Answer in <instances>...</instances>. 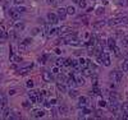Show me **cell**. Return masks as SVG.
Here are the masks:
<instances>
[{
	"instance_id": "cell-1",
	"label": "cell",
	"mask_w": 128,
	"mask_h": 120,
	"mask_svg": "<svg viewBox=\"0 0 128 120\" xmlns=\"http://www.w3.org/2000/svg\"><path fill=\"white\" fill-rule=\"evenodd\" d=\"M64 42L65 44H68V45H72V46H81V41L78 38L76 37V35H73V33H68V36L64 37Z\"/></svg>"
},
{
	"instance_id": "cell-2",
	"label": "cell",
	"mask_w": 128,
	"mask_h": 120,
	"mask_svg": "<svg viewBox=\"0 0 128 120\" xmlns=\"http://www.w3.org/2000/svg\"><path fill=\"white\" fill-rule=\"evenodd\" d=\"M110 78H112L115 83H120V82H122V79H123V72L114 70V72L110 73Z\"/></svg>"
},
{
	"instance_id": "cell-3",
	"label": "cell",
	"mask_w": 128,
	"mask_h": 120,
	"mask_svg": "<svg viewBox=\"0 0 128 120\" xmlns=\"http://www.w3.org/2000/svg\"><path fill=\"white\" fill-rule=\"evenodd\" d=\"M38 95H40V91H33V89H31L30 92H28V98L31 100L32 104H36V102H37Z\"/></svg>"
},
{
	"instance_id": "cell-4",
	"label": "cell",
	"mask_w": 128,
	"mask_h": 120,
	"mask_svg": "<svg viewBox=\"0 0 128 120\" xmlns=\"http://www.w3.org/2000/svg\"><path fill=\"white\" fill-rule=\"evenodd\" d=\"M120 23H123V18H112V19L108 21V26H110V27L118 26Z\"/></svg>"
},
{
	"instance_id": "cell-5",
	"label": "cell",
	"mask_w": 128,
	"mask_h": 120,
	"mask_svg": "<svg viewBox=\"0 0 128 120\" xmlns=\"http://www.w3.org/2000/svg\"><path fill=\"white\" fill-rule=\"evenodd\" d=\"M72 32V28L69 26H62L60 28H58V33L59 35H68Z\"/></svg>"
},
{
	"instance_id": "cell-6",
	"label": "cell",
	"mask_w": 128,
	"mask_h": 120,
	"mask_svg": "<svg viewBox=\"0 0 128 120\" xmlns=\"http://www.w3.org/2000/svg\"><path fill=\"white\" fill-rule=\"evenodd\" d=\"M47 21H49L51 24H57L58 21H59V18H58V15L55 14V13H49V14H47Z\"/></svg>"
},
{
	"instance_id": "cell-7",
	"label": "cell",
	"mask_w": 128,
	"mask_h": 120,
	"mask_svg": "<svg viewBox=\"0 0 128 120\" xmlns=\"http://www.w3.org/2000/svg\"><path fill=\"white\" fill-rule=\"evenodd\" d=\"M32 68H33V64H31V65H28V66H26V68H21V69L18 70V74H19V76H27V74L31 72Z\"/></svg>"
},
{
	"instance_id": "cell-8",
	"label": "cell",
	"mask_w": 128,
	"mask_h": 120,
	"mask_svg": "<svg viewBox=\"0 0 128 120\" xmlns=\"http://www.w3.org/2000/svg\"><path fill=\"white\" fill-rule=\"evenodd\" d=\"M44 115H45V111L41 110V109H36V110L32 111V116L36 118V119H40V118H42Z\"/></svg>"
},
{
	"instance_id": "cell-9",
	"label": "cell",
	"mask_w": 128,
	"mask_h": 120,
	"mask_svg": "<svg viewBox=\"0 0 128 120\" xmlns=\"http://www.w3.org/2000/svg\"><path fill=\"white\" fill-rule=\"evenodd\" d=\"M101 56H103V63H104V65H105V66H109V65H110V56H109V54L106 53V51H103Z\"/></svg>"
},
{
	"instance_id": "cell-10",
	"label": "cell",
	"mask_w": 128,
	"mask_h": 120,
	"mask_svg": "<svg viewBox=\"0 0 128 120\" xmlns=\"http://www.w3.org/2000/svg\"><path fill=\"white\" fill-rule=\"evenodd\" d=\"M9 15L12 17L13 19H18L19 17H21V13L18 12V9H15V8H12V9H9Z\"/></svg>"
},
{
	"instance_id": "cell-11",
	"label": "cell",
	"mask_w": 128,
	"mask_h": 120,
	"mask_svg": "<svg viewBox=\"0 0 128 120\" xmlns=\"http://www.w3.org/2000/svg\"><path fill=\"white\" fill-rule=\"evenodd\" d=\"M57 15H58L59 19H65V17H67V9L59 8V9L57 10Z\"/></svg>"
},
{
	"instance_id": "cell-12",
	"label": "cell",
	"mask_w": 128,
	"mask_h": 120,
	"mask_svg": "<svg viewBox=\"0 0 128 120\" xmlns=\"http://www.w3.org/2000/svg\"><path fill=\"white\" fill-rule=\"evenodd\" d=\"M8 40V35L3 28H0V44H5Z\"/></svg>"
},
{
	"instance_id": "cell-13",
	"label": "cell",
	"mask_w": 128,
	"mask_h": 120,
	"mask_svg": "<svg viewBox=\"0 0 128 120\" xmlns=\"http://www.w3.org/2000/svg\"><path fill=\"white\" fill-rule=\"evenodd\" d=\"M105 24H106L105 21H97V22H95V23L92 24V27L95 28V30H100V28H103Z\"/></svg>"
},
{
	"instance_id": "cell-14",
	"label": "cell",
	"mask_w": 128,
	"mask_h": 120,
	"mask_svg": "<svg viewBox=\"0 0 128 120\" xmlns=\"http://www.w3.org/2000/svg\"><path fill=\"white\" fill-rule=\"evenodd\" d=\"M14 30L18 31V32L23 31L24 30V23H23V22H15V23H14Z\"/></svg>"
},
{
	"instance_id": "cell-15",
	"label": "cell",
	"mask_w": 128,
	"mask_h": 120,
	"mask_svg": "<svg viewBox=\"0 0 128 120\" xmlns=\"http://www.w3.org/2000/svg\"><path fill=\"white\" fill-rule=\"evenodd\" d=\"M51 73H50V72H47V70H45V72H44L42 73V79H44V81H45V82H51Z\"/></svg>"
},
{
	"instance_id": "cell-16",
	"label": "cell",
	"mask_w": 128,
	"mask_h": 120,
	"mask_svg": "<svg viewBox=\"0 0 128 120\" xmlns=\"http://www.w3.org/2000/svg\"><path fill=\"white\" fill-rule=\"evenodd\" d=\"M59 114L60 115H67V114L69 112V109H68V106H65V105H62V106H59Z\"/></svg>"
},
{
	"instance_id": "cell-17",
	"label": "cell",
	"mask_w": 128,
	"mask_h": 120,
	"mask_svg": "<svg viewBox=\"0 0 128 120\" xmlns=\"http://www.w3.org/2000/svg\"><path fill=\"white\" fill-rule=\"evenodd\" d=\"M7 104H8L7 97H5V96H0V107L5 109V107H7Z\"/></svg>"
},
{
	"instance_id": "cell-18",
	"label": "cell",
	"mask_w": 128,
	"mask_h": 120,
	"mask_svg": "<svg viewBox=\"0 0 128 120\" xmlns=\"http://www.w3.org/2000/svg\"><path fill=\"white\" fill-rule=\"evenodd\" d=\"M3 118H4V119H9V118H12V111H10L9 109L5 107V109H4V111H3Z\"/></svg>"
},
{
	"instance_id": "cell-19",
	"label": "cell",
	"mask_w": 128,
	"mask_h": 120,
	"mask_svg": "<svg viewBox=\"0 0 128 120\" xmlns=\"http://www.w3.org/2000/svg\"><path fill=\"white\" fill-rule=\"evenodd\" d=\"M67 84H68L69 87H74V86H76V78L73 76H72L70 78H68V79H67Z\"/></svg>"
},
{
	"instance_id": "cell-20",
	"label": "cell",
	"mask_w": 128,
	"mask_h": 120,
	"mask_svg": "<svg viewBox=\"0 0 128 120\" xmlns=\"http://www.w3.org/2000/svg\"><path fill=\"white\" fill-rule=\"evenodd\" d=\"M120 44H122V46H123V47H128V36H122Z\"/></svg>"
},
{
	"instance_id": "cell-21",
	"label": "cell",
	"mask_w": 128,
	"mask_h": 120,
	"mask_svg": "<svg viewBox=\"0 0 128 120\" xmlns=\"http://www.w3.org/2000/svg\"><path fill=\"white\" fill-rule=\"evenodd\" d=\"M120 68H122V70H123V72H128V59L123 60V63L120 64Z\"/></svg>"
},
{
	"instance_id": "cell-22",
	"label": "cell",
	"mask_w": 128,
	"mask_h": 120,
	"mask_svg": "<svg viewBox=\"0 0 128 120\" xmlns=\"http://www.w3.org/2000/svg\"><path fill=\"white\" fill-rule=\"evenodd\" d=\"M78 102H80V106H86L87 105V97L81 96L80 98H78Z\"/></svg>"
},
{
	"instance_id": "cell-23",
	"label": "cell",
	"mask_w": 128,
	"mask_h": 120,
	"mask_svg": "<svg viewBox=\"0 0 128 120\" xmlns=\"http://www.w3.org/2000/svg\"><path fill=\"white\" fill-rule=\"evenodd\" d=\"M76 84L77 86H85V78L83 77H77L76 78Z\"/></svg>"
},
{
	"instance_id": "cell-24",
	"label": "cell",
	"mask_w": 128,
	"mask_h": 120,
	"mask_svg": "<svg viewBox=\"0 0 128 120\" xmlns=\"http://www.w3.org/2000/svg\"><path fill=\"white\" fill-rule=\"evenodd\" d=\"M78 65H80V68H87V60H85L83 58H81L80 60H78Z\"/></svg>"
},
{
	"instance_id": "cell-25",
	"label": "cell",
	"mask_w": 128,
	"mask_h": 120,
	"mask_svg": "<svg viewBox=\"0 0 128 120\" xmlns=\"http://www.w3.org/2000/svg\"><path fill=\"white\" fill-rule=\"evenodd\" d=\"M67 14H69V15H74V14H76V8H74V7H72V5H70V7H68V8H67Z\"/></svg>"
},
{
	"instance_id": "cell-26",
	"label": "cell",
	"mask_w": 128,
	"mask_h": 120,
	"mask_svg": "<svg viewBox=\"0 0 128 120\" xmlns=\"http://www.w3.org/2000/svg\"><path fill=\"white\" fill-rule=\"evenodd\" d=\"M57 88L60 91V92H65L67 91V87H65V84H62V83H57Z\"/></svg>"
},
{
	"instance_id": "cell-27",
	"label": "cell",
	"mask_w": 128,
	"mask_h": 120,
	"mask_svg": "<svg viewBox=\"0 0 128 120\" xmlns=\"http://www.w3.org/2000/svg\"><path fill=\"white\" fill-rule=\"evenodd\" d=\"M95 44H96V36H91L90 40H88V42H87V45L88 46H93Z\"/></svg>"
},
{
	"instance_id": "cell-28",
	"label": "cell",
	"mask_w": 128,
	"mask_h": 120,
	"mask_svg": "<svg viewBox=\"0 0 128 120\" xmlns=\"http://www.w3.org/2000/svg\"><path fill=\"white\" fill-rule=\"evenodd\" d=\"M106 45H108L110 49H113V47L115 46V40H114V38H109L108 41H106Z\"/></svg>"
},
{
	"instance_id": "cell-29",
	"label": "cell",
	"mask_w": 128,
	"mask_h": 120,
	"mask_svg": "<svg viewBox=\"0 0 128 120\" xmlns=\"http://www.w3.org/2000/svg\"><path fill=\"white\" fill-rule=\"evenodd\" d=\"M80 5V8L81 9H86L87 8V3H86V0H78V3H77Z\"/></svg>"
},
{
	"instance_id": "cell-30",
	"label": "cell",
	"mask_w": 128,
	"mask_h": 120,
	"mask_svg": "<svg viewBox=\"0 0 128 120\" xmlns=\"http://www.w3.org/2000/svg\"><path fill=\"white\" fill-rule=\"evenodd\" d=\"M82 74L85 77H88V76H91V74H92V72L88 69V68H83V69H82Z\"/></svg>"
},
{
	"instance_id": "cell-31",
	"label": "cell",
	"mask_w": 128,
	"mask_h": 120,
	"mask_svg": "<svg viewBox=\"0 0 128 120\" xmlns=\"http://www.w3.org/2000/svg\"><path fill=\"white\" fill-rule=\"evenodd\" d=\"M120 110H122V112H123V114L128 112V102H124V104L120 106Z\"/></svg>"
},
{
	"instance_id": "cell-32",
	"label": "cell",
	"mask_w": 128,
	"mask_h": 120,
	"mask_svg": "<svg viewBox=\"0 0 128 120\" xmlns=\"http://www.w3.org/2000/svg\"><path fill=\"white\" fill-rule=\"evenodd\" d=\"M18 50H19V53H21V54H24L26 51H27L26 45H24V44H21V45H19V47H18Z\"/></svg>"
},
{
	"instance_id": "cell-33",
	"label": "cell",
	"mask_w": 128,
	"mask_h": 120,
	"mask_svg": "<svg viewBox=\"0 0 128 120\" xmlns=\"http://www.w3.org/2000/svg\"><path fill=\"white\" fill-rule=\"evenodd\" d=\"M69 97H72V98H74V97H77L78 96V92H77L76 89H69Z\"/></svg>"
},
{
	"instance_id": "cell-34",
	"label": "cell",
	"mask_w": 128,
	"mask_h": 120,
	"mask_svg": "<svg viewBox=\"0 0 128 120\" xmlns=\"http://www.w3.org/2000/svg\"><path fill=\"white\" fill-rule=\"evenodd\" d=\"M112 50H113V53L115 54V56H120V49H119V47L114 46V47H113Z\"/></svg>"
},
{
	"instance_id": "cell-35",
	"label": "cell",
	"mask_w": 128,
	"mask_h": 120,
	"mask_svg": "<svg viewBox=\"0 0 128 120\" xmlns=\"http://www.w3.org/2000/svg\"><path fill=\"white\" fill-rule=\"evenodd\" d=\"M49 30H50V28H49L47 24L44 26V36H45V37H49Z\"/></svg>"
},
{
	"instance_id": "cell-36",
	"label": "cell",
	"mask_w": 128,
	"mask_h": 120,
	"mask_svg": "<svg viewBox=\"0 0 128 120\" xmlns=\"http://www.w3.org/2000/svg\"><path fill=\"white\" fill-rule=\"evenodd\" d=\"M70 66H72V68H78V66H80V65H78V61L74 60V59H72V60H70Z\"/></svg>"
},
{
	"instance_id": "cell-37",
	"label": "cell",
	"mask_w": 128,
	"mask_h": 120,
	"mask_svg": "<svg viewBox=\"0 0 128 120\" xmlns=\"http://www.w3.org/2000/svg\"><path fill=\"white\" fill-rule=\"evenodd\" d=\"M67 79H68V78H65L64 74H59V76H58V81L59 82H67Z\"/></svg>"
},
{
	"instance_id": "cell-38",
	"label": "cell",
	"mask_w": 128,
	"mask_h": 120,
	"mask_svg": "<svg viewBox=\"0 0 128 120\" xmlns=\"http://www.w3.org/2000/svg\"><path fill=\"white\" fill-rule=\"evenodd\" d=\"M46 3H47L49 5H51V7H57L58 0H46Z\"/></svg>"
},
{
	"instance_id": "cell-39",
	"label": "cell",
	"mask_w": 128,
	"mask_h": 120,
	"mask_svg": "<svg viewBox=\"0 0 128 120\" xmlns=\"http://www.w3.org/2000/svg\"><path fill=\"white\" fill-rule=\"evenodd\" d=\"M33 84H35V83H33L32 79H28V81L26 82V87H27V88H32V87H33Z\"/></svg>"
},
{
	"instance_id": "cell-40",
	"label": "cell",
	"mask_w": 128,
	"mask_h": 120,
	"mask_svg": "<svg viewBox=\"0 0 128 120\" xmlns=\"http://www.w3.org/2000/svg\"><path fill=\"white\" fill-rule=\"evenodd\" d=\"M118 4L120 7H127L128 5V0H118Z\"/></svg>"
},
{
	"instance_id": "cell-41",
	"label": "cell",
	"mask_w": 128,
	"mask_h": 120,
	"mask_svg": "<svg viewBox=\"0 0 128 120\" xmlns=\"http://www.w3.org/2000/svg\"><path fill=\"white\" fill-rule=\"evenodd\" d=\"M64 61H65V59H58L57 60V66H64Z\"/></svg>"
},
{
	"instance_id": "cell-42",
	"label": "cell",
	"mask_w": 128,
	"mask_h": 120,
	"mask_svg": "<svg viewBox=\"0 0 128 120\" xmlns=\"http://www.w3.org/2000/svg\"><path fill=\"white\" fill-rule=\"evenodd\" d=\"M55 33H58V28H50L49 30V36H53Z\"/></svg>"
},
{
	"instance_id": "cell-43",
	"label": "cell",
	"mask_w": 128,
	"mask_h": 120,
	"mask_svg": "<svg viewBox=\"0 0 128 120\" xmlns=\"http://www.w3.org/2000/svg\"><path fill=\"white\" fill-rule=\"evenodd\" d=\"M46 58H47L46 55H42V56H40V58H38V61H40V64H45Z\"/></svg>"
},
{
	"instance_id": "cell-44",
	"label": "cell",
	"mask_w": 128,
	"mask_h": 120,
	"mask_svg": "<svg viewBox=\"0 0 128 120\" xmlns=\"http://www.w3.org/2000/svg\"><path fill=\"white\" fill-rule=\"evenodd\" d=\"M95 116L99 118V119L103 118V116H104V115H103V111H101V110H96V111H95Z\"/></svg>"
},
{
	"instance_id": "cell-45",
	"label": "cell",
	"mask_w": 128,
	"mask_h": 120,
	"mask_svg": "<svg viewBox=\"0 0 128 120\" xmlns=\"http://www.w3.org/2000/svg\"><path fill=\"white\" fill-rule=\"evenodd\" d=\"M31 42H32V38H30V37H28V38H24V40H23V42H22V44H24L26 46H28V45H30Z\"/></svg>"
},
{
	"instance_id": "cell-46",
	"label": "cell",
	"mask_w": 128,
	"mask_h": 120,
	"mask_svg": "<svg viewBox=\"0 0 128 120\" xmlns=\"http://www.w3.org/2000/svg\"><path fill=\"white\" fill-rule=\"evenodd\" d=\"M38 32H40V28H33V30L31 31V35L36 36V35H38Z\"/></svg>"
},
{
	"instance_id": "cell-47",
	"label": "cell",
	"mask_w": 128,
	"mask_h": 120,
	"mask_svg": "<svg viewBox=\"0 0 128 120\" xmlns=\"http://www.w3.org/2000/svg\"><path fill=\"white\" fill-rule=\"evenodd\" d=\"M103 13H104V8H101V7H100V8H97V9H96V14H97V15L103 14Z\"/></svg>"
},
{
	"instance_id": "cell-48",
	"label": "cell",
	"mask_w": 128,
	"mask_h": 120,
	"mask_svg": "<svg viewBox=\"0 0 128 120\" xmlns=\"http://www.w3.org/2000/svg\"><path fill=\"white\" fill-rule=\"evenodd\" d=\"M99 106L100 107H105V106H106V102H105L104 100H100L99 101Z\"/></svg>"
},
{
	"instance_id": "cell-49",
	"label": "cell",
	"mask_w": 128,
	"mask_h": 120,
	"mask_svg": "<svg viewBox=\"0 0 128 120\" xmlns=\"http://www.w3.org/2000/svg\"><path fill=\"white\" fill-rule=\"evenodd\" d=\"M13 3L17 4V5H21V4H23V3H24V0H13Z\"/></svg>"
},
{
	"instance_id": "cell-50",
	"label": "cell",
	"mask_w": 128,
	"mask_h": 120,
	"mask_svg": "<svg viewBox=\"0 0 128 120\" xmlns=\"http://www.w3.org/2000/svg\"><path fill=\"white\" fill-rule=\"evenodd\" d=\"M17 9H18L19 13H24V12H26V8H24V7H18Z\"/></svg>"
},
{
	"instance_id": "cell-51",
	"label": "cell",
	"mask_w": 128,
	"mask_h": 120,
	"mask_svg": "<svg viewBox=\"0 0 128 120\" xmlns=\"http://www.w3.org/2000/svg\"><path fill=\"white\" fill-rule=\"evenodd\" d=\"M53 73L59 74V66H54V68H53Z\"/></svg>"
},
{
	"instance_id": "cell-52",
	"label": "cell",
	"mask_w": 128,
	"mask_h": 120,
	"mask_svg": "<svg viewBox=\"0 0 128 120\" xmlns=\"http://www.w3.org/2000/svg\"><path fill=\"white\" fill-rule=\"evenodd\" d=\"M15 93H17L15 89H9V95H10V96H14Z\"/></svg>"
},
{
	"instance_id": "cell-53",
	"label": "cell",
	"mask_w": 128,
	"mask_h": 120,
	"mask_svg": "<svg viewBox=\"0 0 128 120\" xmlns=\"http://www.w3.org/2000/svg\"><path fill=\"white\" fill-rule=\"evenodd\" d=\"M23 107H26V109L30 107V102H28V101H24V102H23Z\"/></svg>"
},
{
	"instance_id": "cell-54",
	"label": "cell",
	"mask_w": 128,
	"mask_h": 120,
	"mask_svg": "<svg viewBox=\"0 0 128 120\" xmlns=\"http://www.w3.org/2000/svg\"><path fill=\"white\" fill-rule=\"evenodd\" d=\"M49 102H50V105H55V102H57V100H55V98H51V100H50Z\"/></svg>"
},
{
	"instance_id": "cell-55",
	"label": "cell",
	"mask_w": 128,
	"mask_h": 120,
	"mask_svg": "<svg viewBox=\"0 0 128 120\" xmlns=\"http://www.w3.org/2000/svg\"><path fill=\"white\" fill-rule=\"evenodd\" d=\"M123 119L128 120V112H126V114H124V115H123Z\"/></svg>"
},
{
	"instance_id": "cell-56",
	"label": "cell",
	"mask_w": 128,
	"mask_h": 120,
	"mask_svg": "<svg viewBox=\"0 0 128 120\" xmlns=\"http://www.w3.org/2000/svg\"><path fill=\"white\" fill-rule=\"evenodd\" d=\"M73 1H74V3H78V0H73Z\"/></svg>"
},
{
	"instance_id": "cell-57",
	"label": "cell",
	"mask_w": 128,
	"mask_h": 120,
	"mask_svg": "<svg viewBox=\"0 0 128 120\" xmlns=\"http://www.w3.org/2000/svg\"><path fill=\"white\" fill-rule=\"evenodd\" d=\"M0 114H1V107H0Z\"/></svg>"
}]
</instances>
